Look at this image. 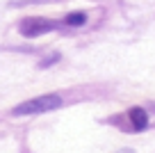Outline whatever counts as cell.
Listing matches in <instances>:
<instances>
[{
  "label": "cell",
  "mask_w": 155,
  "mask_h": 153,
  "mask_svg": "<svg viewBox=\"0 0 155 153\" xmlns=\"http://www.w3.org/2000/svg\"><path fill=\"white\" fill-rule=\"evenodd\" d=\"M62 105V98L57 94H46V96H37V98H30L21 105H16L14 114L16 117H25V114H41V112H48V110H55V107Z\"/></svg>",
  "instance_id": "cell-1"
},
{
  "label": "cell",
  "mask_w": 155,
  "mask_h": 153,
  "mask_svg": "<svg viewBox=\"0 0 155 153\" xmlns=\"http://www.w3.org/2000/svg\"><path fill=\"white\" fill-rule=\"evenodd\" d=\"M55 25H57L55 21L32 16V19H25L23 23H21V32H23L25 37H39V34H44V32H50Z\"/></svg>",
  "instance_id": "cell-2"
},
{
  "label": "cell",
  "mask_w": 155,
  "mask_h": 153,
  "mask_svg": "<svg viewBox=\"0 0 155 153\" xmlns=\"http://www.w3.org/2000/svg\"><path fill=\"white\" fill-rule=\"evenodd\" d=\"M130 121H132V128L135 130H144L148 126V117H146V112L141 107H132L130 110Z\"/></svg>",
  "instance_id": "cell-3"
},
{
  "label": "cell",
  "mask_w": 155,
  "mask_h": 153,
  "mask_svg": "<svg viewBox=\"0 0 155 153\" xmlns=\"http://www.w3.org/2000/svg\"><path fill=\"white\" fill-rule=\"evenodd\" d=\"M64 23H66V25H84V23H87V16H84L82 12H78V14H68L66 19H64Z\"/></svg>",
  "instance_id": "cell-4"
}]
</instances>
